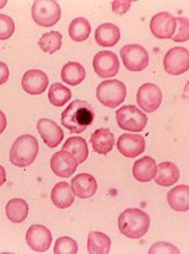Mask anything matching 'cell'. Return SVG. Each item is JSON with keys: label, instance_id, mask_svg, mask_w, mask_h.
<instances>
[{"label": "cell", "instance_id": "cell-1", "mask_svg": "<svg viewBox=\"0 0 189 254\" xmlns=\"http://www.w3.org/2000/svg\"><path fill=\"white\" fill-rule=\"evenodd\" d=\"M94 111L86 101H73L62 113L61 123L73 134H81L94 121Z\"/></svg>", "mask_w": 189, "mask_h": 254}, {"label": "cell", "instance_id": "cell-2", "mask_svg": "<svg viewBox=\"0 0 189 254\" xmlns=\"http://www.w3.org/2000/svg\"><path fill=\"white\" fill-rule=\"evenodd\" d=\"M121 233L127 238H141L149 229L150 217L139 208H127L124 210L118 219Z\"/></svg>", "mask_w": 189, "mask_h": 254}, {"label": "cell", "instance_id": "cell-3", "mask_svg": "<svg viewBox=\"0 0 189 254\" xmlns=\"http://www.w3.org/2000/svg\"><path fill=\"white\" fill-rule=\"evenodd\" d=\"M38 153L39 144L37 139L30 134H25L18 137L12 144L9 161L17 168H27L34 163Z\"/></svg>", "mask_w": 189, "mask_h": 254}, {"label": "cell", "instance_id": "cell-4", "mask_svg": "<svg viewBox=\"0 0 189 254\" xmlns=\"http://www.w3.org/2000/svg\"><path fill=\"white\" fill-rule=\"evenodd\" d=\"M97 99L105 107L118 108L126 97V87L120 80H106L97 87Z\"/></svg>", "mask_w": 189, "mask_h": 254}, {"label": "cell", "instance_id": "cell-5", "mask_svg": "<svg viewBox=\"0 0 189 254\" xmlns=\"http://www.w3.org/2000/svg\"><path fill=\"white\" fill-rule=\"evenodd\" d=\"M116 119L121 129L134 133L143 131L147 125L146 115L133 105L121 107L116 112Z\"/></svg>", "mask_w": 189, "mask_h": 254}, {"label": "cell", "instance_id": "cell-6", "mask_svg": "<svg viewBox=\"0 0 189 254\" xmlns=\"http://www.w3.org/2000/svg\"><path fill=\"white\" fill-rule=\"evenodd\" d=\"M31 15L36 24L42 27H52L60 20L61 7L53 0H35Z\"/></svg>", "mask_w": 189, "mask_h": 254}, {"label": "cell", "instance_id": "cell-7", "mask_svg": "<svg viewBox=\"0 0 189 254\" xmlns=\"http://www.w3.org/2000/svg\"><path fill=\"white\" fill-rule=\"evenodd\" d=\"M121 57L125 67L130 72H140L144 70L149 63L147 51L138 44L125 45L121 49Z\"/></svg>", "mask_w": 189, "mask_h": 254}, {"label": "cell", "instance_id": "cell-8", "mask_svg": "<svg viewBox=\"0 0 189 254\" xmlns=\"http://www.w3.org/2000/svg\"><path fill=\"white\" fill-rule=\"evenodd\" d=\"M164 70L172 76H178L189 69V52L184 47H174L163 58Z\"/></svg>", "mask_w": 189, "mask_h": 254}, {"label": "cell", "instance_id": "cell-9", "mask_svg": "<svg viewBox=\"0 0 189 254\" xmlns=\"http://www.w3.org/2000/svg\"><path fill=\"white\" fill-rule=\"evenodd\" d=\"M161 102L162 92L155 84L145 83L138 88L136 94V103L144 112H155L160 107Z\"/></svg>", "mask_w": 189, "mask_h": 254}, {"label": "cell", "instance_id": "cell-10", "mask_svg": "<svg viewBox=\"0 0 189 254\" xmlns=\"http://www.w3.org/2000/svg\"><path fill=\"white\" fill-rule=\"evenodd\" d=\"M93 67L99 77L104 79L112 78L117 76L120 71V60L116 53L103 50L94 57Z\"/></svg>", "mask_w": 189, "mask_h": 254}, {"label": "cell", "instance_id": "cell-11", "mask_svg": "<svg viewBox=\"0 0 189 254\" xmlns=\"http://www.w3.org/2000/svg\"><path fill=\"white\" fill-rule=\"evenodd\" d=\"M25 238L28 246L36 252L47 251L52 243L51 231L42 224L31 225L27 229Z\"/></svg>", "mask_w": 189, "mask_h": 254}, {"label": "cell", "instance_id": "cell-12", "mask_svg": "<svg viewBox=\"0 0 189 254\" xmlns=\"http://www.w3.org/2000/svg\"><path fill=\"white\" fill-rule=\"evenodd\" d=\"M79 166L76 158L69 152L61 150L55 153L50 160L53 173L60 178H70Z\"/></svg>", "mask_w": 189, "mask_h": 254}, {"label": "cell", "instance_id": "cell-13", "mask_svg": "<svg viewBox=\"0 0 189 254\" xmlns=\"http://www.w3.org/2000/svg\"><path fill=\"white\" fill-rule=\"evenodd\" d=\"M37 131L40 134L43 142L51 149L58 147L63 139L64 132L54 121L50 119H40L37 122Z\"/></svg>", "mask_w": 189, "mask_h": 254}, {"label": "cell", "instance_id": "cell-14", "mask_svg": "<svg viewBox=\"0 0 189 254\" xmlns=\"http://www.w3.org/2000/svg\"><path fill=\"white\" fill-rule=\"evenodd\" d=\"M49 85V78L47 74L38 69L28 70L24 73L21 86L22 89L29 95H40L43 94Z\"/></svg>", "mask_w": 189, "mask_h": 254}, {"label": "cell", "instance_id": "cell-15", "mask_svg": "<svg viewBox=\"0 0 189 254\" xmlns=\"http://www.w3.org/2000/svg\"><path fill=\"white\" fill-rule=\"evenodd\" d=\"M117 148L124 157L134 159L145 151V140L141 135L123 134L117 142Z\"/></svg>", "mask_w": 189, "mask_h": 254}, {"label": "cell", "instance_id": "cell-16", "mask_svg": "<svg viewBox=\"0 0 189 254\" xmlns=\"http://www.w3.org/2000/svg\"><path fill=\"white\" fill-rule=\"evenodd\" d=\"M176 29L175 17L168 12L156 13L150 21V30L158 39L172 38Z\"/></svg>", "mask_w": 189, "mask_h": 254}, {"label": "cell", "instance_id": "cell-17", "mask_svg": "<svg viewBox=\"0 0 189 254\" xmlns=\"http://www.w3.org/2000/svg\"><path fill=\"white\" fill-rule=\"evenodd\" d=\"M71 189L75 195L82 199H86L96 194L98 190V183L94 176L82 173L72 179Z\"/></svg>", "mask_w": 189, "mask_h": 254}, {"label": "cell", "instance_id": "cell-18", "mask_svg": "<svg viewBox=\"0 0 189 254\" xmlns=\"http://www.w3.org/2000/svg\"><path fill=\"white\" fill-rule=\"evenodd\" d=\"M51 200L53 204L60 209L72 206L75 201V194L71 186L66 182L57 183L51 190Z\"/></svg>", "mask_w": 189, "mask_h": 254}, {"label": "cell", "instance_id": "cell-19", "mask_svg": "<svg viewBox=\"0 0 189 254\" xmlns=\"http://www.w3.org/2000/svg\"><path fill=\"white\" fill-rule=\"evenodd\" d=\"M93 150L99 155H108L114 148L115 136L109 129H98L91 136Z\"/></svg>", "mask_w": 189, "mask_h": 254}, {"label": "cell", "instance_id": "cell-20", "mask_svg": "<svg viewBox=\"0 0 189 254\" xmlns=\"http://www.w3.org/2000/svg\"><path fill=\"white\" fill-rule=\"evenodd\" d=\"M156 174V163L149 157L145 156L134 162L132 167V176L139 183H148L154 179Z\"/></svg>", "mask_w": 189, "mask_h": 254}, {"label": "cell", "instance_id": "cell-21", "mask_svg": "<svg viewBox=\"0 0 189 254\" xmlns=\"http://www.w3.org/2000/svg\"><path fill=\"white\" fill-rule=\"evenodd\" d=\"M121 39L120 28L113 23L101 24L95 32V40L102 47H113Z\"/></svg>", "mask_w": 189, "mask_h": 254}, {"label": "cell", "instance_id": "cell-22", "mask_svg": "<svg viewBox=\"0 0 189 254\" xmlns=\"http://www.w3.org/2000/svg\"><path fill=\"white\" fill-rule=\"evenodd\" d=\"M167 202L175 211H187L189 209V187L179 185L170 190L167 193Z\"/></svg>", "mask_w": 189, "mask_h": 254}, {"label": "cell", "instance_id": "cell-23", "mask_svg": "<svg viewBox=\"0 0 189 254\" xmlns=\"http://www.w3.org/2000/svg\"><path fill=\"white\" fill-rule=\"evenodd\" d=\"M179 170L175 164L171 162H163L156 166V174L154 181L158 186L171 187L179 180Z\"/></svg>", "mask_w": 189, "mask_h": 254}, {"label": "cell", "instance_id": "cell-24", "mask_svg": "<svg viewBox=\"0 0 189 254\" xmlns=\"http://www.w3.org/2000/svg\"><path fill=\"white\" fill-rule=\"evenodd\" d=\"M112 240L104 232L91 231L88 235L87 250L90 254H108L111 250Z\"/></svg>", "mask_w": 189, "mask_h": 254}, {"label": "cell", "instance_id": "cell-25", "mask_svg": "<svg viewBox=\"0 0 189 254\" xmlns=\"http://www.w3.org/2000/svg\"><path fill=\"white\" fill-rule=\"evenodd\" d=\"M86 78L85 68L78 62H68L61 71V79L69 86H77Z\"/></svg>", "mask_w": 189, "mask_h": 254}, {"label": "cell", "instance_id": "cell-26", "mask_svg": "<svg viewBox=\"0 0 189 254\" xmlns=\"http://www.w3.org/2000/svg\"><path fill=\"white\" fill-rule=\"evenodd\" d=\"M6 216L13 223L23 222L29 211V206L26 200L22 198H11L6 204Z\"/></svg>", "mask_w": 189, "mask_h": 254}, {"label": "cell", "instance_id": "cell-27", "mask_svg": "<svg viewBox=\"0 0 189 254\" xmlns=\"http://www.w3.org/2000/svg\"><path fill=\"white\" fill-rule=\"evenodd\" d=\"M62 150L71 153L79 164L86 162L89 156V148L87 141L82 137H71L63 145Z\"/></svg>", "mask_w": 189, "mask_h": 254}, {"label": "cell", "instance_id": "cell-28", "mask_svg": "<svg viewBox=\"0 0 189 254\" xmlns=\"http://www.w3.org/2000/svg\"><path fill=\"white\" fill-rule=\"evenodd\" d=\"M92 27L88 19L84 17L75 18L69 26V36L76 42L87 40L91 34Z\"/></svg>", "mask_w": 189, "mask_h": 254}, {"label": "cell", "instance_id": "cell-29", "mask_svg": "<svg viewBox=\"0 0 189 254\" xmlns=\"http://www.w3.org/2000/svg\"><path fill=\"white\" fill-rule=\"evenodd\" d=\"M72 98V91L61 83H54L49 88L48 99L55 107H63Z\"/></svg>", "mask_w": 189, "mask_h": 254}, {"label": "cell", "instance_id": "cell-30", "mask_svg": "<svg viewBox=\"0 0 189 254\" xmlns=\"http://www.w3.org/2000/svg\"><path fill=\"white\" fill-rule=\"evenodd\" d=\"M63 36L58 31H50L44 33L39 40V46L41 50L48 54H53L60 50L62 46Z\"/></svg>", "mask_w": 189, "mask_h": 254}, {"label": "cell", "instance_id": "cell-31", "mask_svg": "<svg viewBox=\"0 0 189 254\" xmlns=\"http://www.w3.org/2000/svg\"><path fill=\"white\" fill-rule=\"evenodd\" d=\"M78 252V244L75 239L69 236H61L56 240L54 253L56 254H76Z\"/></svg>", "mask_w": 189, "mask_h": 254}, {"label": "cell", "instance_id": "cell-32", "mask_svg": "<svg viewBox=\"0 0 189 254\" xmlns=\"http://www.w3.org/2000/svg\"><path fill=\"white\" fill-rule=\"evenodd\" d=\"M175 35L172 36L174 42H186L189 39V20L187 17H177Z\"/></svg>", "mask_w": 189, "mask_h": 254}, {"label": "cell", "instance_id": "cell-33", "mask_svg": "<svg viewBox=\"0 0 189 254\" xmlns=\"http://www.w3.org/2000/svg\"><path fill=\"white\" fill-rule=\"evenodd\" d=\"M14 31L15 24L13 19L6 14H0V40L4 41L9 39Z\"/></svg>", "mask_w": 189, "mask_h": 254}, {"label": "cell", "instance_id": "cell-34", "mask_svg": "<svg viewBox=\"0 0 189 254\" xmlns=\"http://www.w3.org/2000/svg\"><path fill=\"white\" fill-rule=\"evenodd\" d=\"M179 253L180 251L177 247H175L171 243L164 242V241L153 243L148 250V254H179Z\"/></svg>", "mask_w": 189, "mask_h": 254}, {"label": "cell", "instance_id": "cell-35", "mask_svg": "<svg viewBox=\"0 0 189 254\" xmlns=\"http://www.w3.org/2000/svg\"><path fill=\"white\" fill-rule=\"evenodd\" d=\"M130 4H131L130 2H126V1H114L112 2L113 11L117 14H124L129 9Z\"/></svg>", "mask_w": 189, "mask_h": 254}, {"label": "cell", "instance_id": "cell-36", "mask_svg": "<svg viewBox=\"0 0 189 254\" xmlns=\"http://www.w3.org/2000/svg\"><path fill=\"white\" fill-rule=\"evenodd\" d=\"M9 79V69L8 66L0 61V86L5 84Z\"/></svg>", "mask_w": 189, "mask_h": 254}, {"label": "cell", "instance_id": "cell-37", "mask_svg": "<svg viewBox=\"0 0 189 254\" xmlns=\"http://www.w3.org/2000/svg\"><path fill=\"white\" fill-rule=\"evenodd\" d=\"M7 127V119L5 114L0 110V135H1Z\"/></svg>", "mask_w": 189, "mask_h": 254}, {"label": "cell", "instance_id": "cell-38", "mask_svg": "<svg viewBox=\"0 0 189 254\" xmlns=\"http://www.w3.org/2000/svg\"><path fill=\"white\" fill-rule=\"evenodd\" d=\"M6 182V172L5 169L0 165V187H2Z\"/></svg>", "mask_w": 189, "mask_h": 254}, {"label": "cell", "instance_id": "cell-39", "mask_svg": "<svg viewBox=\"0 0 189 254\" xmlns=\"http://www.w3.org/2000/svg\"><path fill=\"white\" fill-rule=\"evenodd\" d=\"M7 1L6 0H0V9H2L6 5Z\"/></svg>", "mask_w": 189, "mask_h": 254}]
</instances>
